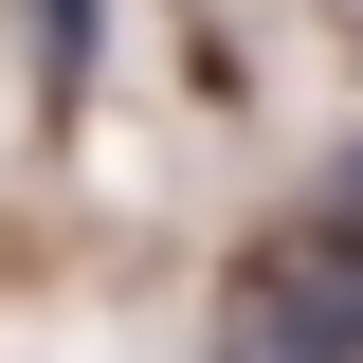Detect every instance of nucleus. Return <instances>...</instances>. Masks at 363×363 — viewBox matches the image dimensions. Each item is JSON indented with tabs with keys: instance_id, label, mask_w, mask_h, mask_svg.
<instances>
[{
	"instance_id": "obj_1",
	"label": "nucleus",
	"mask_w": 363,
	"mask_h": 363,
	"mask_svg": "<svg viewBox=\"0 0 363 363\" xmlns=\"http://www.w3.org/2000/svg\"><path fill=\"white\" fill-rule=\"evenodd\" d=\"M218 309L255 327L272 363H363V218H291V236H255V255L218 272Z\"/></svg>"
},
{
	"instance_id": "obj_3",
	"label": "nucleus",
	"mask_w": 363,
	"mask_h": 363,
	"mask_svg": "<svg viewBox=\"0 0 363 363\" xmlns=\"http://www.w3.org/2000/svg\"><path fill=\"white\" fill-rule=\"evenodd\" d=\"M309 200H327V218H363V145H345V164H327V182H309Z\"/></svg>"
},
{
	"instance_id": "obj_2",
	"label": "nucleus",
	"mask_w": 363,
	"mask_h": 363,
	"mask_svg": "<svg viewBox=\"0 0 363 363\" xmlns=\"http://www.w3.org/2000/svg\"><path fill=\"white\" fill-rule=\"evenodd\" d=\"M37 37V109H91V55H109V0H18Z\"/></svg>"
}]
</instances>
